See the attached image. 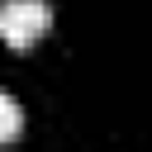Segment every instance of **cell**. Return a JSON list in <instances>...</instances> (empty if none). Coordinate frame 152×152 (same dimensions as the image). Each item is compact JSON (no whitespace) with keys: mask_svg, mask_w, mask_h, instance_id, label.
I'll use <instances>...</instances> for the list:
<instances>
[{"mask_svg":"<svg viewBox=\"0 0 152 152\" xmlns=\"http://www.w3.org/2000/svg\"><path fill=\"white\" fill-rule=\"evenodd\" d=\"M52 24L48 0H0V43L14 52H28Z\"/></svg>","mask_w":152,"mask_h":152,"instance_id":"1","label":"cell"},{"mask_svg":"<svg viewBox=\"0 0 152 152\" xmlns=\"http://www.w3.org/2000/svg\"><path fill=\"white\" fill-rule=\"evenodd\" d=\"M19 133H24V109L10 90H0V142H14Z\"/></svg>","mask_w":152,"mask_h":152,"instance_id":"2","label":"cell"}]
</instances>
